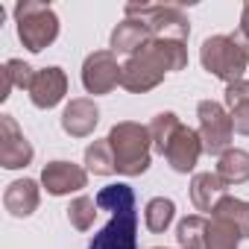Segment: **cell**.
<instances>
[{"label": "cell", "mask_w": 249, "mask_h": 249, "mask_svg": "<svg viewBox=\"0 0 249 249\" xmlns=\"http://www.w3.org/2000/svg\"><path fill=\"white\" fill-rule=\"evenodd\" d=\"M185 68H188V47L182 41L153 38L147 47H141L135 56L123 62L120 85L132 94H147L164 82V73L185 71Z\"/></svg>", "instance_id": "obj_1"}, {"label": "cell", "mask_w": 249, "mask_h": 249, "mask_svg": "<svg viewBox=\"0 0 249 249\" xmlns=\"http://www.w3.org/2000/svg\"><path fill=\"white\" fill-rule=\"evenodd\" d=\"M199 62L211 76L231 85L249 71V38L240 30L231 36H211L199 47Z\"/></svg>", "instance_id": "obj_2"}, {"label": "cell", "mask_w": 249, "mask_h": 249, "mask_svg": "<svg viewBox=\"0 0 249 249\" xmlns=\"http://www.w3.org/2000/svg\"><path fill=\"white\" fill-rule=\"evenodd\" d=\"M111 153H114V167L120 176H141L150 170L153 164V138H150V126H141L135 120H120L111 126L108 138Z\"/></svg>", "instance_id": "obj_3"}, {"label": "cell", "mask_w": 249, "mask_h": 249, "mask_svg": "<svg viewBox=\"0 0 249 249\" xmlns=\"http://www.w3.org/2000/svg\"><path fill=\"white\" fill-rule=\"evenodd\" d=\"M15 24H18V38L30 53H41L59 38V18L50 3L41 0H21L15 6Z\"/></svg>", "instance_id": "obj_4"}, {"label": "cell", "mask_w": 249, "mask_h": 249, "mask_svg": "<svg viewBox=\"0 0 249 249\" xmlns=\"http://www.w3.org/2000/svg\"><path fill=\"white\" fill-rule=\"evenodd\" d=\"M126 18H135L141 24H147V30L153 33V38H170V41H188L191 36V24H188V15L167 3H129L126 6Z\"/></svg>", "instance_id": "obj_5"}, {"label": "cell", "mask_w": 249, "mask_h": 249, "mask_svg": "<svg viewBox=\"0 0 249 249\" xmlns=\"http://www.w3.org/2000/svg\"><path fill=\"white\" fill-rule=\"evenodd\" d=\"M196 117H199V138H202V150L208 156H223L226 150H231V114L226 111L223 103L214 100H199L196 106Z\"/></svg>", "instance_id": "obj_6"}, {"label": "cell", "mask_w": 249, "mask_h": 249, "mask_svg": "<svg viewBox=\"0 0 249 249\" xmlns=\"http://www.w3.org/2000/svg\"><path fill=\"white\" fill-rule=\"evenodd\" d=\"M123 65H117L111 50H94L82 62V85L88 94H108L120 85Z\"/></svg>", "instance_id": "obj_7"}, {"label": "cell", "mask_w": 249, "mask_h": 249, "mask_svg": "<svg viewBox=\"0 0 249 249\" xmlns=\"http://www.w3.org/2000/svg\"><path fill=\"white\" fill-rule=\"evenodd\" d=\"M88 249H138V211H120L94 234Z\"/></svg>", "instance_id": "obj_8"}, {"label": "cell", "mask_w": 249, "mask_h": 249, "mask_svg": "<svg viewBox=\"0 0 249 249\" xmlns=\"http://www.w3.org/2000/svg\"><path fill=\"white\" fill-rule=\"evenodd\" d=\"M36 150L18 129L12 114H0V164L6 170H21L33 161Z\"/></svg>", "instance_id": "obj_9"}, {"label": "cell", "mask_w": 249, "mask_h": 249, "mask_svg": "<svg viewBox=\"0 0 249 249\" xmlns=\"http://www.w3.org/2000/svg\"><path fill=\"white\" fill-rule=\"evenodd\" d=\"M88 185V170L73 161H50L41 170V188L50 196H68Z\"/></svg>", "instance_id": "obj_10"}, {"label": "cell", "mask_w": 249, "mask_h": 249, "mask_svg": "<svg viewBox=\"0 0 249 249\" xmlns=\"http://www.w3.org/2000/svg\"><path fill=\"white\" fill-rule=\"evenodd\" d=\"M68 94V73L59 65L36 71V79L30 85V100L36 108H56Z\"/></svg>", "instance_id": "obj_11"}, {"label": "cell", "mask_w": 249, "mask_h": 249, "mask_svg": "<svg viewBox=\"0 0 249 249\" xmlns=\"http://www.w3.org/2000/svg\"><path fill=\"white\" fill-rule=\"evenodd\" d=\"M202 153H205V150H202L199 132L191 129V126H182V129L176 132V138L170 141L164 159H167V164H170L176 173H191V170L196 167V161H199Z\"/></svg>", "instance_id": "obj_12"}, {"label": "cell", "mask_w": 249, "mask_h": 249, "mask_svg": "<svg viewBox=\"0 0 249 249\" xmlns=\"http://www.w3.org/2000/svg\"><path fill=\"white\" fill-rule=\"evenodd\" d=\"M97 123H100V108L94 100L88 97H76L65 106L62 111V129L65 135L71 138H88L94 129H97Z\"/></svg>", "instance_id": "obj_13"}, {"label": "cell", "mask_w": 249, "mask_h": 249, "mask_svg": "<svg viewBox=\"0 0 249 249\" xmlns=\"http://www.w3.org/2000/svg\"><path fill=\"white\" fill-rule=\"evenodd\" d=\"M38 202H41V191H38L36 179H15L3 191V208L12 217H30V214H36Z\"/></svg>", "instance_id": "obj_14"}, {"label": "cell", "mask_w": 249, "mask_h": 249, "mask_svg": "<svg viewBox=\"0 0 249 249\" xmlns=\"http://www.w3.org/2000/svg\"><path fill=\"white\" fill-rule=\"evenodd\" d=\"M153 41V33L147 30V24L135 21V18H123L114 30H111V53H126L135 56L141 47H147Z\"/></svg>", "instance_id": "obj_15"}, {"label": "cell", "mask_w": 249, "mask_h": 249, "mask_svg": "<svg viewBox=\"0 0 249 249\" xmlns=\"http://www.w3.org/2000/svg\"><path fill=\"white\" fill-rule=\"evenodd\" d=\"M226 196V185L217 173H194L191 179V202L196 211H205L211 214L214 205Z\"/></svg>", "instance_id": "obj_16"}, {"label": "cell", "mask_w": 249, "mask_h": 249, "mask_svg": "<svg viewBox=\"0 0 249 249\" xmlns=\"http://www.w3.org/2000/svg\"><path fill=\"white\" fill-rule=\"evenodd\" d=\"M226 108L231 114V126L240 135H249V79L226 85Z\"/></svg>", "instance_id": "obj_17"}, {"label": "cell", "mask_w": 249, "mask_h": 249, "mask_svg": "<svg viewBox=\"0 0 249 249\" xmlns=\"http://www.w3.org/2000/svg\"><path fill=\"white\" fill-rule=\"evenodd\" d=\"M226 188H234V185H243L249 182V153L246 150H226L220 159H217V170H214Z\"/></svg>", "instance_id": "obj_18"}, {"label": "cell", "mask_w": 249, "mask_h": 249, "mask_svg": "<svg viewBox=\"0 0 249 249\" xmlns=\"http://www.w3.org/2000/svg\"><path fill=\"white\" fill-rule=\"evenodd\" d=\"M185 126V123L179 120V114L176 111H159L156 117H153V123H150V138H153V150L156 153H167V147H170V141L176 138V132Z\"/></svg>", "instance_id": "obj_19"}, {"label": "cell", "mask_w": 249, "mask_h": 249, "mask_svg": "<svg viewBox=\"0 0 249 249\" xmlns=\"http://www.w3.org/2000/svg\"><path fill=\"white\" fill-rule=\"evenodd\" d=\"M211 217L231 223L243 237H249V202H246V199H237V196H229V194H226V196L214 205Z\"/></svg>", "instance_id": "obj_20"}, {"label": "cell", "mask_w": 249, "mask_h": 249, "mask_svg": "<svg viewBox=\"0 0 249 249\" xmlns=\"http://www.w3.org/2000/svg\"><path fill=\"white\" fill-rule=\"evenodd\" d=\"M208 217L202 214H191L176 226V243L179 249H205V237H208Z\"/></svg>", "instance_id": "obj_21"}, {"label": "cell", "mask_w": 249, "mask_h": 249, "mask_svg": "<svg viewBox=\"0 0 249 249\" xmlns=\"http://www.w3.org/2000/svg\"><path fill=\"white\" fill-rule=\"evenodd\" d=\"M173 217H176V202L167 199V196H153V199L147 202V208H144V223H147V229L156 231V234L167 231L170 223H173Z\"/></svg>", "instance_id": "obj_22"}, {"label": "cell", "mask_w": 249, "mask_h": 249, "mask_svg": "<svg viewBox=\"0 0 249 249\" xmlns=\"http://www.w3.org/2000/svg\"><path fill=\"white\" fill-rule=\"evenodd\" d=\"M97 205H100L103 211H111V214L129 211V208H135V191H132L129 185H123V182L106 185V188L97 194Z\"/></svg>", "instance_id": "obj_23"}, {"label": "cell", "mask_w": 249, "mask_h": 249, "mask_svg": "<svg viewBox=\"0 0 249 249\" xmlns=\"http://www.w3.org/2000/svg\"><path fill=\"white\" fill-rule=\"evenodd\" d=\"M85 170L94 173V176H111V173H117L114 153H111L108 141H94V144L85 147Z\"/></svg>", "instance_id": "obj_24"}, {"label": "cell", "mask_w": 249, "mask_h": 249, "mask_svg": "<svg viewBox=\"0 0 249 249\" xmlns=\"http://www.w3.org/2000/svg\"><path fill=\"white\" fill-rule=\"evenodd\" d=\"M240 240H243V234H240L231 223L211 217V223H208V237H205V249H237Z\"/></svg>", "instance_id": "obj_25"}, {"label": "cell", "mask_w": 249, "mask_h": 249, "mask_svg": "<svg viewBox=\"0 0 249 249\" xmlns=\"http://www.w3.org/2000/svg\"><path fill=\"white\" fill-rule=\"evenodd\" d=\"M97 199L94 196H76L73 202H71V208H68V220H71V226L76 229V231H88L91 226H94V217H97Z\"/></svg>", "instance_id": "obj_26"}, {"label": "cell", "mask_w": 249, "mask_h": 249, "mask_svg": "<svg viewBox=\"0 0 249 249\" xmlns=\"http://www.w3.org/2000/svg\"><path fill=\"white\" fill-rule=\"evenodd\" d=\"M0 76H6V79L12 82V88H27V91H30V85H33V79H36V71H33L24 59H9V62L3 65V71H0Z\"/></svg>", "instance_id": "obj_27"}, {"label": "cell", "mask_w": 249, "mask_h": 249, "mask_svg": "<svg viewBox=\"0 0 249 249\" xmlns=\"http://www.w3.org/2000/svg\"><path fill=\"white\" fill-rule=\"evenodd\" d=\"M237 30L249 38V3H246V6H243V12H240V27H237Z\"/></svg>", "instance_id": "obj_28"}, {"label": "cell", "mask_w": 249, "mask_h": 249, "mask_svg": "<svg viewBox=\"0 0 249 249\" xmlns=\"http://www.w3.org/2000/svg\"><path fill=\"white\" fill-rule=\"evenodd\" d=\"M153 249H164V246H153Z\"/></svg>", "instance_id": "obj_29"}]
</instances>
